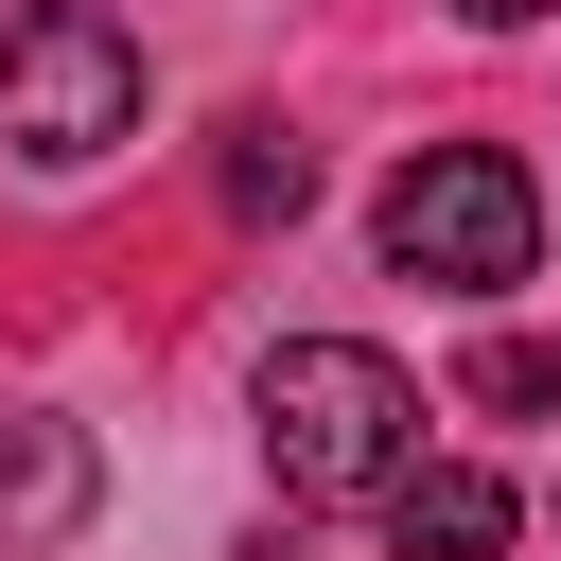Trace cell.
<instances>
[{"instance_id":"obj_3","label":"cell","mask_w":561,"mask_h":561,"mask_svg":"<svg viewBox=\"0 0 561 561\" xmlns=\"http://www.w3.org/2000/svg\"><path fill=\"white\" fill-rule=\"evenodd\" d=\"M123 123H140V35L88 0H0V140L35 175H88L123 158Z\"/></svg>"},{"instance_id":"obj_1","label":"cell","mask_w":561,"mask_h":561,"mask_svg":"<svg viewBox=\"0 0 561 561\" xmlns=\"http://www.w3.org/2000/svg\"><path fill=\"white\" fill-rule=\"evenodd\" d=\"M263 473L298 508H386L421 473V386L368 333H280L263 351Z\"/></svg>"},{"instance_id":"obj_6","label":"cell","mask_w":561,"mask_h":561,"mask_svg":"<svg viewBox=\"0 0 561 561\" xmlns=\"http://www.w3.org/2000/svg\"><path fill=\"white\" fill-rule=\"evenodd\" d=\"M456 403H491V421H561V333H491V351L456 368Z\"/></svg>"},{"instance_id":"obj_5","label":"cell","mask_w":561,"mask_h":561,"mask_svg":"<svg viewBox=\"0 0 561 561\" xmlns=\"http://www.w3.org/2000/svg\"><path fill=\"white\" fill-rule=\"evenodd\" d=\"M70 526H88V438L0 403V543H70Z\"/></svg>"},{"instance_id":"obj_8","label":"cell","mask_w":561,"mask_h":561,"mask_svg":"<svg viewBox=\"0 0 561 561\" xmlns=\"http://www.w3.org/2000/svg\"><path fill=\"white\" fill-rule=\"evenodd\" d=\"M456 18H491V35H508V18H543V0H456Z\"/></svg>"},{"instance_id":"obj_4","label":"cell","mask_w":561,"mask_h":561,"mask_svg":"<svg viewBox=\"0 0 561 561\" xmlns=\"http://www.w3.org/2000/svg\"><path fill=\"white\" fill-rule=\"evenodd\" d=\"M526 508H508V473H473V456H421L403 491H386V543L403 561H491Z\"/></svg>"},{"instance_id":"obj_7","label":"cell","mask_w":561,"mask_h":561,"mask_svg":"<svg viewBox=\"0 0 561 561\" xmlns=\"http://www.w3.org/2000/svg\"><path fill=\"white\" fill-rule=\"evenodd\" d=\"M298 193H316V158H298L280 123H228V210H245V228H298Z\"/></svg>"},{"instance_id":"obj_2","label":"cell","mask_w":561,"mask_h":561,"mask_svg":"<svg viewBox=\"0 0 561 561\" xmlns=\"http://www.w3.org/2000/svg\"><path fill=\"white\" fill-rule=\"evenodd\" d=\"M368 245H386L403 280H438V298H508V280L543 263V193H526V158H491V140H421V158L386 175Z\"/></svg>"}]
</instances>
